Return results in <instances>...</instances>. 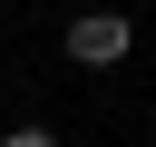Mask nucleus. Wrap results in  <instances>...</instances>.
<instances>
[{"label":"nucleus","mask_w":156,"mask_h":147,"mask_svg":"<svg viewBox=\"0 0 156 147\" xmlns=\"http://www.w3.org/2000/svg\"><path fill=\"white\" fill-rule=\"evenodd\" d=\"M127 49H136L127 10H78V20H68V59H78V69H117Z\"/></svg>","instance_id":"1"},{"label":"nucleus","mask_w":156,"mask_h":147,"mask_svg":"<svg viewBox=\"0 0 156 147\" xmlns=\"http://www.w3.org/2000/svg\"><path fill=\"white\" fill-rule=\"evenodd\" d=\"M0 147H58V137H49V127H10Z\"/></svg>","instance_id":"2"}]
</instances>
